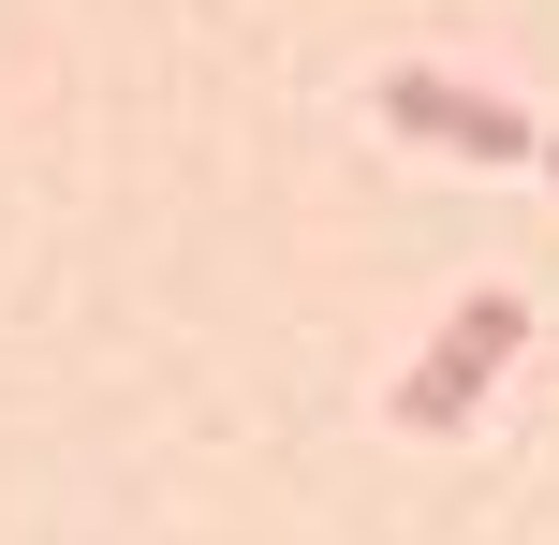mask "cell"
<instances>
[{"label": "cell", "mask_w": 559, "mask_h": 545, "mask_svg": "<svg viewBox=\"0 0 559 545\" xmlns=\"http://www.w3.org/2000/svg\"><path fill=\"white\" fill-rule=\"evenodd\" d=\"M383 118H413V133H442V147H472V163H515V104H486V88H456V74H383Z\"/></svg>", "instance_id": "2"}, {"label": "cell", "mask_w": 559, "mask_h": 545, "mask_svg": "<svg viewBox=\"0 0 559 545\" xmlns=\"http://www.w3.org/2000/svg\"><path fill=\"white\" fill-rule=\"evenodd\" d=\"M501 354H515V295H472V310H456V340L397 383V413H413V428H456V413L486 399V369H501Z\"/></svg>", "instance_id": "1"}]
</instances>
